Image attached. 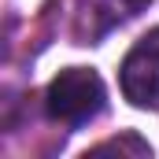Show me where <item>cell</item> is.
Masks as SVG:
<instances>
[{"label":"cell","instance_id":"cell-1","mask_svg":"<svg viewBox=\"0 0 159 159\" xmlns=\"http://www.w3.org/2000/svg\"><path fill=\"white\" fill-rule=\"evenodd\" d=\"M104 107H107V89L93 67H67L44 89V115L74 129L100 119Z\"/></svg>","mask_w":159,"mask_h":159},{"label":"cell","instance_id":"cell-2","mask_svg":"<svg viewBox=\"0 0 159 159\" xmlns=\"http://www.w3.org/2000/svg\"><path fill=\"white\" fill-rule=\"evenodd\" d=\"M119 89L133 107H159V26L126 52L119 67Z\"/></svg>","mask_w":159,"mask_h":159}]
</instances>
